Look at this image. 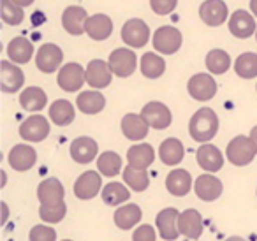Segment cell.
<instances>
[{"instance_id":"e575fe53","label":"cell","mask_w":257,"mask_h":241,"mask_svg":"<svg viewBox=\"0 0 257 241\" xmlns=\"http://www.w3.org/2000/svg\"><path fill=\"white\" fill-rule=\"evenodd\" d=\"M123 181L134 192H143L150 185V176H148L147 169H136L133 166H127L123 169Z\"/></svg>"},{"instance_id":"2e32d148","label":"cell","mask_w":257,"mask_h":241,"mask_svg":"<svg viewBox=\"0 0 257 241\" xmlns=\"http://www.w3.org/2000/svg\"><path fill=\"white\" fill-rule=\"evenodd\" d=\"M203 216L197 209H185L178 216V230L189 239H197L203 234Z\"/></svg>"},{"instance_id":"7402d4cb","label":"cell","mask_w":257,"mask_h":241,"mask_svg":"<svg viewBox=\"0 0 257 241\" xmlns=\"http://www.w3.org/2000/svg\"><path fill=\"white\" fill-rule=\"evenodd\" d=\"M196 160L201 167H203L206 173H217V171L222 169L224 166V157H222V152L213 145H208L204 143L203 146H199L196 153Z\"/></svg>"},{"instance_id":"5b68a950","label":"cell","mask_w":257,"mask_h":241,"mask_svg":"<svg viewBox=\"0 0 257 241\" xmlns=\"http://www.w3.org/2000/svg\"><path fill=\"white\" fill-rule=\"evenodd\" d=\"M150 39V29L140 18L128 20L121 27V41L131 48H143Z\"/></svg>"},{"instance_id":"f546056e","label":"cell","mask_w":257,"mask_h":241,"mask_svg":"<svg viewBox=\"0 0 257 241\" xmlns=\"http://www.w3.org/2000/svg\"><path fill=\"white\" fill-rule=\"evenodd\" d=\"M8 57L13 64H29L34 57V44L25 37H15L8 44Z\"/></svg>"},{"instance_id":"484cf974","label":"cell","mask_w":257,"mask_h":241,"mask_svg":"<svg viewBox=\"0 0 257 241\" xmlns=\"http://www.w3.org/2000/svg\"><path fill=\"white\" fill-rule=\"evenodd\" d=\"M155 152L148 143H141V145H134L128 148L127 152V162L128 166L136 167V169H148L154 164Z\"/></svg>"},{"instance_id":"d590c367","label":"cell","mask_w":257,"mask_h":241,"mask_svg":"<svg viewBox=\"0 0 257 241\" xmlns=\"http://www.w3.org/2000/svg\"><path fill=\"white\" fill-rule=\"evenodd\" d=\"M102 201L106 202L107 206H118L121 204V202L128 201V197H131V192H128V188L125 187L123 183H118V181H111V183H107L106 187L102 188Z\"/></svg>"},{"instance_id":"f907efd6","label":"cell","mask_w":257,"mask_h":241,"mask_svg":"<svg viewBox=\"0 0 257 241\" xmlns=\"http://www.w3.org/2000/svg\"><path fill=\"white\" fill-rule=\"evenodd\" d=\"M6 181H8V174H6V171H2V183H0V187H6Z\"/></svg>"},{"instance_id":"3957f363","label":"cell","mask_w":257,"mask_h":241,"mask_svg":"<svg viewBox=\"0 0 257 241\" xmlns=\"http://www.w3.org/2000/svg\"><path fill=\"white\" fill-rule=\"evenodd\" d=\"M107 64H109V69L114 76H118V78H128L138 69V57L133 50L118 48V50H114L109 55Z\"/></svg>"},{"instance_id":"4dcf8cb0","label":"cell","mask_w":257,"mask_h":241,"mask_svg":"<svg viewBox=\"0 0 257 241\" xmlns=\"http://www.w3.org/2000/svg\"><path fill=\"white\" fill-rule=\"evenodd\" d=\"M76 106H78V109L83 111L85 114H97L104 109L106 99H104L102 93L93 92V90H86V92H81L78 95Z\"/></svg>"},{"instance_id":"c3c4849f","label":"cell","mask_w":257,"mask_h":241,"mask_svg":"<svg viewBox=\"0 0 257 241\" xmlns=\"http://www.w3.org/2000/svg\"><path fill=\"white\" fill-rule=\"evenodd\" d=\"M250 138H252V141L255 143V146H257V125L252 127V131H250Z\"/></svg>"},{"instance_id":"8d00e7d4","label":"cell","mask_w":257,"mask_h":241,"mask_svg":"<svg viewBox=\"0 0 257 241\" xmlns=\"http://www.w3.org/2000/svg\"><path fill=\"white\" fill-rule=\"evenodd\" d=\"M97 169L102 176L113 178L121 171V157L114 152H104L97 160Z\"/></svg>"},{"instance_id":"8fae6325","label":"cell","mask_w":257,"mask_h":241,"mask_svg":"<svg viewBox=\"0 0 257 241\" xmlns=\"http://www.w3.org/2000/svg\"><path fill=\"white\" fill-rule=\"evenodd\" d=\"M187 88H189L192 99L206 102V100L213 99L215 93H217V81L210 74H196L189 79Z\"/></svg>"},{"instance_id":"52a82bcc","label":"cell","mask_w":257,"mask_h":241,"mask_svg":"<svg viewBox=\"0 0 257 241\" xmlns=\"http://www.w3.org/2000/svg\"><path fill=\"white\" fill-rule=\"evenodd\" d=\"M86 81V71L76 62H69L58 72V86L65 92H78Z\"/></svg>"},{"instance_id":"681fc988","label":"cell","mask_w":257,"mask_h":241,"mask_svg":"<svg viewBox=\"0 0 257 241\" xmlns=\"http://www.w3.org/2000/svg\"><path fill=\"white\" fill-rule=\"evenodd\" d=\"M225 241H246L245 237H239V236H231V237H227Z\"/></svg>"},{"instance_id":"5bb4252c","label":"cell","mask_w":257,"mask_h":241,"mask_svg":"<svg viewBox=\"0 0 257 241\" xmlns=\"http://www.w3.org/2000/svg\"><path fill=\"white\" fill-rule=\"evenodd\" d=\"M178 216H180V211L176 208H166V209H162V211L157 215V218H155V223H157L159 234H161L162 239L175 241L176 237L180 236Z\"/></svg>"},{"instance_id":"ffe728a7","label":"cell","mask_w":257,"mask_h":241,"mask_svg":"<svg viewBox=\"0 0 257 241\" xmlns=\"http://www.w3.org/2000/svg\"><path fill=\"white\" fill-rule=\"evenodd\" d=\"M111 69L109 64L104 60H92L88 65H86V83H88L92 88H106L111 83Z\"/></svg>"},{"instance_id":"7c38bea8","label":"cell","mask_w":257,"mask_h":241,"mask_svg":"<svg viewBox=\"0 0 257 241\" xmlns=\"http://www.w3.org/2000/svg\"><path fill=\"white\" fill-rule=\"evenodd\" d=\"M100 187H102V180H100L99 171H86L76 180L74 194L81 201H90L99 194Z\"/></svg>"},{"instance_id":"4316f807","label":"cell","mask_w":257,"mask_h":241,"mask_svg":"<svg viewBox=\"0 0 257 241\" xmlns=\"http://www.w3.org/2000/svg\"><path fill=\"white\" fill-rule=\"evenodd\" d=\"M85 32L93 41H104L113 34V22L107 15H93L86 22Z\"/></svg>"},{"instance_id":"f1b7e54d","label":"cell","mask_w":257,"mask_h":241,"mask_svg":"<svg viewBox=\"0 0 257 241\" xmlns=\"http://www.w3.org/2000/svg\"><path fill=\"white\" fill-rule=\"evenodd\" d=\"M141 216H143V211L138 204H123L114 211V223L118 229L128 230L141 222Z\"/></svg>"},{"instance_id":"7a4b0ae2","label":"cell","mask_w":257,"mask_h":241,"mask_svg":"<svg viewBox=\"0 0 257 241\" xmlns=\"http://www.w3.org/2000/svg\"><path fill=\"white\" fill-rule=\"evenodd\" d=\"M225 155H227V160L232 166H238V167L248 166L253 160V157L257 155V146L250 136L248 138L246 136H238V138H234L227 145Z\"/></svg>"},{"instance_id":"277c9868","label":"cell","mask_w":257,"mask_h":241,"mask_svg":"<svg viewBox=\"0 0 257 241\" xmlns=\"http://www.w3.org/2000/svg\"><path fill=\"white\" fill-rule=\"evenodd\" d=\"M152 43L157 53L173 55L182 48V32L175 27H161L155 30Z\"/></svg>"},{"instance_id":"ab89813d","label":"cell","mask_w":257,"mask_h":241,"mask_svg":"<svg viewBox=\"0 0 257 241\" xmlns=\"http://www.w3.org/2000/svg\"><path fill=\"white\" fill-rule=\"evenodd\" d=\"M25 18V13H23V8L16 6L13 0H2V20L8 25H20Z\"/></svg>"},{"instance_id":"8992f818","label":"cell","mask_w":257,"mask_h":241,"mask_svg":"<svg viewBox=\"0 0 257 241\" xmlns=\"http://www.w3.org/2000/svg\"><path fill=\"white\" fill-rule=\"evenodd\" d=\"M141 116L147 120V124L150 125L155 131H164L171 125L173 122V114L169 111V107L162 102H157V100H152L141 111Z\"/></svg>"},{"instance_id":"d6a6232c","label":"cell","mask_w":257,"mask_h":241,"mask_svg":"<svg viewBox=\"0 0 257 241\" xmlns=\"http://www.w3.org/2000/svg\"><path fill=\"white\" fill-rule=\"evenodd\" d=\"M76 116V109L74 106H72L69 100L65 99H58L55 100L53 104H51L50 107V118L53 124L60 125V127H65V125H69L72 120H74Z\"/></svg>"},{"instance_id":"74e56055","label":"cell","mask_w":257,"mask_h":241,"mask_svg":"<svg viewBox=\"0 0 257 241\" xmlns=\"http://www.w3.org/2000/svg\"><path fill=\"white\" fill-rule=\"evenodd\" d=\"M206 69L211 74H225L231 67V57L224 50H211L206 55Z\"/></svg>"},{"instance_id":"d4e9b609","label":"cell","mask_w":257,"mask_h":241,"mask_svg":"<svg viewBox=\"0 0 257 241\" xmlns=\"http://www.w3.org/2000/svg\"><path fill=\"white\" fill-rule=\"evenodd\" d=\"M166 188L169 194L176 195V197H183L190 192L192 188V178L190 173L185 169H173L166 178Z\"/></svg>"},{"instance_id":"cb8c5ba5","label":"cell","mask_w":257,"mask_h":241,"mask_svg":"<svg viewBox=\"0 0 257 241\" xmlns=\"http://www.w3.org/2000/svg\"><path fill=\"white\" fill-rule=\"evenodd\" d=\"M71 157L78 164H90L97 157V143L92 138H78L71 143Z\"/></svg>"},{"instance_id":"30bf717a","label":"cell","mask_w":257,"mask_h":241,"mask_svg":"<svg viewBox=\"0 0 257 241\" xmlns=\"http://www.w3.org/2000/svg\"><path fill=\"white\" fill-rule=\"evenodd\" d=\"M25 83V74L20 67L8 60L0 62V90L4 93H15Z\"/></svg>"},{"instance_id":"9c48e42d","label":"cell","mask_w":257,"mask_h":241,"mask_svg":"<svg viewBox=\"0 0 257 241\" xmlns=\"http://www.w3.org/2000/svg\"><path fill=\"white\" fill-rule=\"evenodd\" d=\"M50 134V124L44 116L41 114H34L29 116L22 125H20V136L22 139L29 143H41L48 138Z\"/></svg>"},{"instance_id":"bcb514c9","label":"cell","mask_w":257,"mask_h":241,"mask_svg":"<svg viewBox=\"0 0 257 241\" xmlns=\"http://www.w3.org/2000/svg\"><path fill=\"white\" fill-rule=\"evenodd\" d=\"M16 6H20V8H29V6L34 4V0H13Z\"/></svg>"},{"instance_id":"d6986e66","label":"cell","mask_w":257,"mask_h":241,"mask_svg":"<svg viewBox=\"0 0 257 241\" xmlns=\"http://www.w3.org/2000/svg\"><path fill=\"white\" fill-rule=\"evenodd\" d=\"M8 160L13 169L23 173V171H29L34 167V164H36V160H37V153H36V150L29 145H16V146H13V150L9 152Z\"/></svg>"},{"instance_id":"f5cc1de1","label":"cell","mask_w":257,"mask_h":241,"mask_svg":"<svg viewBox=\"0 0 257 241\" xmlns=\"http://www.w3.org/2000/svg\"><path fill=\"white\" fill-rule=\"evenodd\" d=\"M255 39H257V32H255Z\"/></svg>"},{"instance_id":"44dd1931","label":"cell","mask_w":257,"mask_h":241,"mask_svg":"<svg viewBox=\"0 0 257 241\" xmlns=\"http://www.w3.org/2000/svg\"><path fill=\"white\" fill-rule=\"evenodd\" d=\"M229 30H231L232 36L238 37V39H246V37L253 36V32H255V20H253V15H250L248 11H243V9L234 11L231 20H229Z\"/></svg>"},{"instance_id":"7bdbcfd3","label":"cell","mask_w":257,"mask_h":241,"mask_svg":"<svg viewBox=\"0 0 257 241\" xmlns=\"http://www.w3.org/2000/svg\"><path fill=\"white\" fill-rule=\"evenodd\" d=\"M178 0H150V6L154 9V13L161 16H168L175 11Z\"/></svg>"},{"instance_id":"1f68e13d","label":"cell","mask_w":257,"mask_h":241,"mask_svg":"<svg viewBox=\"0 0 257 241\" xmlns=\"http://www.w3.org/2000/svg\"><path fill=\"white\" fill-rule=\"evenodd\" d=\"M20 104L27 111H41L48 104V95L39 86H29L20 95Z\"/></svg>"},{"instance_id":"9a60e30c","label":"cell","mask_w":257,"mask_h":241,"mask_svg":"<svg viewBox=\"0 0 257 241\" xmlns=\"http://www.w3.org/2000/svg\"><path fill=\"white\" fill-rule=\"evenodd\" d=\"M194 192L201 201H217L222 195V181L218 178H215L211 173L208 174H201L197 176L196 183H194Z\"/></svg>"},{"instance_id":"6da1fadb","label":"cell","mask_w":257,"mask_h":241,"mask_svg":"<svg viewBox=\"0 0 257 241\" xmlns=\"http://www.w3.org/2000/svg\"><path fill=\"white\" fill-rule=\"evenodd\" d=\"M218 131V116L213 109L203 107L192 114L189 124L190 138L197 143H208L215 138Z\"/></svg>"},{"instance_id":"ac0fdd59","label":"cell","mask_w":257,"mask_h":241,"mask_svg":"<svg viewBox=\"0 0 257 241\" xmlns=\"http://www.w3.org/2000/svg\"><path fill=\"white\" fill-rule=\"evenodd\" d=\"M199 16L210 27L224 25L227 18V6L224 0H204L199 8Z\"/></svg>"},{"instance_id":"ba28073f","label":"cell","mask_w":257,"mask_h":241,"mask_svg":"<svg viewBox=\"0 0 257 241\" xmlns=\"http://www.w3.org/2000/svg\"><path fill=\"white\" fill-rule=\"evenodd\" d=\"M62 60H64V53L62 50L53 43H46L39 48L36 55V65L41 72L44 74H51L60 67Z\"/></svg>"},{"instance_id":"f6af8a7d","label":"cell","mask_w":257,"mask_h":241,"mask_svg":"<svg viewBox=\"0 0 257 241\" xmlns=\"http://www.w3.org/2000/svg\"><path fill=\"white\" fill-rule=\"evenodd\" d=\"M0 208H2V220H0V223L4 225V223L8 222V218H9V208H8V204H6V202H2V204H0Z\"/></svg>"},{"instance_id":"83f0119b","label":"cell","mask_w":257,"mask_h":241,"mask_svg":"<svg viewBox=\"0 0 257 241\" xmlns=\"http://www.w3.org/2000/svg\"><path fill=\"white\" fill-rule=\"evenodd\" d=\"M159 157H161V160L166 166H178L183 160V157H185V150H183L182 141L175 138L162 141L161 146H159Z\"/></svg>"},{"instance_id":"836d02e7","label":"cell","mask_w":257,"mask_h":241,"mask_svg":"<svg viewBox=\"0 0 257 241\" xmlns=\"http://www.w3.org/2000/svg\"><path fill=\"white\" fill-rule=\"evenodd\" d=\"M166 71V62L157 53H145L141 57V74L148 79H157L164 74Z\"/></svg>"},{"instance_id":"4fadbf2b","label":"cell","mask_w":257,"mask_h":241,"mask_svg":"<svg viewBox=\"0 0 257 241\" xmlns=\"http://www.w3.org/2000/svg\"><path fill=\"white\" fill-rule=\"evenodd\" d=\"M64 185L57 180V178H48V180L41 181L37 187V199H39L41 206H57L64 202Z\"/></svg>"},{"instance_id":"60d3db41","label":"cell","mask_w":257,"mask_h":241,"mask_svg":"<svg viewBox=\"0 0 257 241\" xmlns=\"http://www.w3.org/2000/svg\"><path fill=\"white\" fill-rule=\"evenodd\" d=\"M65 213H67L65 202L57 206H41L39 208V216L43 218V222L48 223H58L60 220H64Z\"/></svg>"},{"instance_id":"816d5d0a","label":"cell","mask_w":257,"mask_h":241,"mask_svg":"<svg viewBox=\"0 0 257 241\" xmlns=\"http://www.w3.org/2000/svg\"><path fill=\"white\" fill-rule=\"evenodd\" d=\"M62 241H72V239H62Z\"/></svg>"},{"instance_id":"ee69618b","label":"cell","mask_w":257,"mask_h":241,"mask_svg":"<svg viewBox=\"0 0 257 241\" xmlns=\"http://www.w3.org/2000/svg\"><path fill=\"white\" fill-rule=\"evenodd\" d=\"M157 239V234H155V229L148 223H143L140 225L133 234V241H155Z\"/></svg>"},{"instance_id":"603a6c76","label":"cell","mask_w":257,"mask_h":241,"mask_svg":"<svg viewBox=\"0 0 257 241\" xmlns=\"http://www.w3.org/2000/svg\"><path fill=\"white\" fill-rule=\"evenodd\" d=\"M148 129H150V125L147 124V120L141 114L128 113L121 118V132L131 141H141L143 138H147Z\"/></svg>"},{"instance_id":"e0dca14e","label":"cell","mask_w":257,"mask_h":241,"mask_svg":"<svg viewBox=\"0 0 257 241\" xmlns=\"http://www.w3.org/2000/svg\"><path fill=\"white\" fill-rule=\"evenodd\" d=\"M88 13L79 6H71L64 11L62 15V25H64L65 32L71 36H81L85 32L86 22H88Z\"/></svg>"},{"instance_id":"f35d334b","label":"cell","mask_w":257,"mask_h":241,"mask_svg":"<svg viewBox=\"0 0 257 241\" xmlns=\"http://www.w3.org/2000/svg\"><path fill=\"white\" fill-rule=\"evenodd\" d=\"M234 71L239 78L252 79L257 76V55L255 53H241L234 62Z\"/></svg>"},{"instance_id":"7dc6e473","label":"cell","mask_w":257,"mask_h":241,"mask_svg":"<svg viewBox=\"0 0 257 241\" xmlns=\"http://www.w3.org/2000/svg\"><path fill=\"white\" fill-rule=\"evenodd\" d=\"M250 11L257 18V0H250Z\"/></svg>"},{"instance_id":"b9f144b4","label":"cell","mask_w":257,"mask_h":241,"mask_svg":"<svg viewBox=\"0 0 257 241\" xmlns=\"http://www.w3.org/2000/svg\"><path fill=\"white\" fill-rule=\"evenodd\" d=\"M30 241H57V230L51 225H36L29 234Z\"/></svg>"}]
</instances>
